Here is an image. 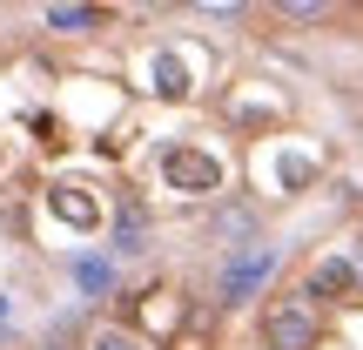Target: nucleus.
Here are the masks:
<instances>
[{
    "label": "nucleus",
    "instance_id": "1",
    "mask_svg": "<svg viewBox=\"0 0 363 350\" xmlns=\"http://www.w3.org/2000/svg\"><path fill=\"white\" fill-rule=\"evenodd\" d=\"M276 270H283V249L269 243V236H256V243H242V249H222V263H216V303L222 310H242V303H256L262 290L276 283Z\"/></svg>",
    "mask_w": 363,
    "mask_h": 350
},
{
    "label": "nucleus",
    "instance_id": "2",
    "mask_svg": "<svg viewBox=\"0 0 363 350\" xmlns=\"http://www.w3.org/2000/svg\"><path fill=\"white\" fill-rule=\"evenodd\" d=\"M162 189H175V195H189V202H216L222 195V182H229V169H222V155L216 148H202V142H169L162 148Z\"/></svg>",
    "mask_w": 363,
    "mask_h": 350
},
{
    "label": "nucleus",
    "instance_id": "3",
    "mask_svg": "<svg viewBox=\"0 0 363 350\" xmlns=\"http://www.w3.org/2000/svg\"><path fill=\"white\" fill-rule=\"evenodd\" d=\"M316 169H323V155H316L310 142H289V135L262 142V155H256V182H262L269 195H296V189H310Z\"/></svg>",
    "mask_w": 363,
    "mask_h": 350
},
{
    "label": "nucleus",
    "instance_id": "4",
    "mask_svg": "<svg viewBox=\"0 0 363 350\" xmlns=\"http://www.w3.org/2000/svg\"><path fill=\"white\" fill-rule=\"evenodd\" d=\"M135 81H142V94H155V102H189L202 75H195L189 48L155 40V48H142V61H135Z\"/></svg>",
    "mask_w": 363,
    "mask_h": 350
},
{
    "label": "nucleus",
    "instance_id": "5",
    "mask_svg": "<svg viewBox=\"0 0 363 350\" xmlns=\"http://www.w3.org/2000/svg\"><path fill=\"white\" fill-rule=\"evenodd\" d=\"M262 350H323V324H316V297H276L262 310Z\"/></svg>",
    "mask_w": 363,
    "mask_h": 350
},
{
    "label": "nucleus",
    "instance_id": "6",
    "mask_svg": "<svg viewBox=\"0 0 363 350\" xmlns=\"http://www.w3.org/2000/svg\"><path fill=\"white\" fill-rule=\"evenodd\" d=\"M310 297L316 303H363V276L350 263V249H330L310 263Z\"/></svg>",
    "mask_w": 363,
    "mask_h": 350
},
{
    "label": "nucleus",
    "instance_id": "7",
    "mask_svg": "<svg viewBox=\"0 0 363 350\" xmlns=\"http://www.w3.org/2000/svg\"><path fill=\"white\" fill-rule=\"evenodd\" d=\"M48 216H61L74 236H94L101 229V195H88L81 182H54L48 189Z\"/></svg>",
    "mask_w": 363,
    "mask_h": 350
},
{
    "label": "nucleus",
    "instance_id": "8",
    "mask_svg": "<svg viewBox=\"0 0 363 350\" xmlns=\"http://www.w3.org/2000/svg\"><path fill=\"white\" fill-rule=\"evenodd\" d=\"M115 256H142L148 249V209L142 202H115V229H108Z\"/></svg>",
    "mask_w": 363,
    "mask_h": 350
},
{
    "label": "nucleus",
    "instance_id": "9",
    "mask_svg": "<svg viewBox=\"0 0 363 350\" xmlns=\"http://www.w3.org/2000/svg\"><path fill=\"white\" fill-rule=\"evenodd\" d=\"M74 290L81 297H115L121 290V263L115 256H74Z\"/></svg>",
    "mask_w": 363,
    "mask_h": 350
},
{
    "label": "nucleus",
    "instance_id": "10",
    "mask_svg": "<svg viewBox=\"0 0 363 350\" xmlns=\"http://www.w3.org/2000/svg\"><path fill=\"white\" fill-rule=\"evenodd\" d=\"M40 27H54V34H94L101 27V7H48Z\"/></svg>",
    "mask_w": 363,
    "mask_h": 350
},
{
    "label": "nucleus",
    "instance_id": "11",
    "mask_svg": "<svg viewBox=\"0 0 363 350\" xmlns=\"http://www.w3.org/2000/svg\"><path fill=\"white\" fill-rule=\"evenodd\" d=\"M88 350H148V344L135 337L128 324H101V330H94V337H88Z\"/></svg>",
    "mask_w": 363,
    "mask_h": 350
},
{
    "label": "nucleus",
    "instance_id": "12",
    "mask_svg": "<svg viewBox=\"0 0 363 350\" xmlns=\"http://www.w3.org/2000/svg\"><path fill=\"white\" fill-rule=\"evenodd\" d=\"M350 263H357V276H363V236H350Z\"/></svg>",
    "mask_w": 363,
    "mask_h": 350
},
{
    "label": "nucleus",
    "instance_id": "13",
    "mask_svg": "<svg viewBox=\"0 0 363 350\" xmlns=\"http://www.w3.org/2000/svg\"><path fill=\"white\" fill-rule=\"evenodd\" d=\"M0 169H7V142H0Z\"/></svg>",
    "mask_w": 363,
    "mask_h": 350
},
{
    "label": "nucleus",
    "instance_id": "14",
    "mask_svg": "<svg viewBox=\"0 0 363 350\" xmlns=\"http://www.w3.org/2000/svg\"><path fill=\"white\" fill-rule=\"evenodd\" d=\"M0 324H7V297H0Z\"/></svg>",
    "mask_w": 363,
    "mask_h": 350
},
{
    "label": "nucleus",
    "instance_id": "15",
    "mask_svg": "<svg viewBox=\"0 0 363 350\" xmlns=\"http://www.w3.org/2000/svg\"><path fill=\"white\" fill-rule=\"evenodd\" d=\"M48 350H54V344H48Z\"/></svg>",
    "mask_w": 363,
    "mask_h": 350
}]
</instances>
